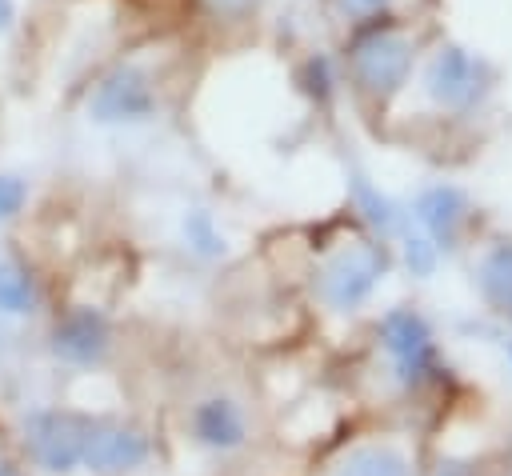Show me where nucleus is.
Returning <instances> with one entry per match:
<instances>
[{
  "mask_svg": "<svg viewBox=\"0 0 512 476\" xmlns=\"http://www.w3.org/2000/svg\"><path fill=\"white\" fill-rule=\"evenodd\" d=\"M88 416L76 412H32L24 424V448L44 472H72L84 456Z\"/></svg>",
  "mask_w": 512,
  "mask_h": 476,
  "instance_id": "1",
  "label": "nucleus"
},
{
  "mask_svg": "<svg viewBox=\"0 0 512 476\" xmlns=\"http://www.w3.org/2000/svg\"><path fill=\"white\" fill-rule=\"evenodd\" d=\"M152 108H156V88H152L148 72H140L132 64L112 68L88 96V112L100 124H132V120L152 116Z\"/></svg>",
  "mask_w": 512,
  "mask_h": 476,
  "instance_id": "2",
  "label": "nucleus"
},
{
  "mask_svg": "<svg viewBox=\"0 0 512 476\" xmlns=\"http://www.w3.org/2000/svg\"><path fill=\"white\" fill-rule=\"evenodd\" d=\"M352 68H356V80L372 96H392L408 80L412 44L400 32H368L352 48Z\"/></svg>",
  "mask_w": 512,
  "mask_h": 476,
  "instance_id": "3",
  "label": "nucleus"
},
{
  "mask_svg": "<svg viewBox=\"0 0 512 476\" xmlns=\"http://www.w3.org/2000/svg\"><path fill=\"white\" fill-rule=\"evenodd\" d=\"M148 460V436L132 424H116V420H92L88 436H84V456L80 464H88L92 472H128L140 468Z\"/></svg>",
  "mask_w": 512,
  "mask_h": 476,
  "instance_id": "4",
  "label": "nucleus"
},
{
  "mask_svg": "<svg viewBox=\"0 0 512 476\" xmlns=\"http://www.w3.org/2000/svg\"><path fill=\"white\" fill-rule=\"evenodd\" d=\"M384 272V256L372 252V248H352V252H340L324 276H320V296L332 304V308H356L360 300H368V292L376 288Z\"/></svg>",
  "mask_w": 512,
  "mask_h": 476,
  "instance_id": "5",
  "label": "nucleus"
},
{
  "mask_svg": "<svg viewBox=\"0 0 512 476\" xmlns=\"http://www.w3.org/2000/svg\"><path fill=\"white\" fill-rule=\"evenodd\" d=\"M380 340L396 356V368L408 384H416L432 368V328L412 308H396L380 320Z\"/></svg>",
  "mask_w": 512,
  "mask_h": 476,
  "instance_id": "6",
  "label": "nucleus"
},
{
  "mask_svg": "<svg viewBox=\"0 0 512 476\" xmlns=\"http://www.w3.org/2000/svg\"><path fill=\"white\" fill-rule=\"evenodd\" d=\"M108 340H112L108 320L96 308H72L52 332V352L68 364H96L104 360Z\"/></svg>",
  "mask_w": 512,
  "mask_h": 476,
  "instance_id": "7",
  "label": "nucleus"
},
{
  "mask_svg": "<svg viewBox=\"0 0 512 476\" xmlns=\"http://www.w3.org/2000/svg\"><path fill=\"white\" fill-rule=\"evenodd\" d=\"M476 88H480L476 84V64L468 60V52H460L456 44L440 48L436 60L428 64V92H432V100H440L448 108H460V104H468L476 96Z\"/></svg>",
  "mask_w": 512,
  "mask_h": 476,
  "instance_id": "8",
  "label": "nucleus"
},
{
  "mask_svg": "<svg viewBox=\"0 0 512 476\" xmlns=\"http://www.w3.org/2000/svg\"><path fill=\"white\" fill-rule=\"evenodd\" d=\"M464 216H468V200H464V192L452 188V184H436V188H428V192L416 200V220H420V224L432 232V240L444 244V248H452V240H456Z\"/></svg>",
  "mask_w": 512,
  "mask_h": 476,
  "instance_id": "9",
  "label": "nucleus"
},
{
  "mask_svg": "<svg viewBox=\"0 0 512 476\" xmlns=\"http://www.w3.org/2000/svg\"><path fill=\"white\" fill-rule=\"evenodd\" d=\"M192 432H196L200 444L224 452V448H240L248 428H244V416H240V408H236L232 400L212 396V400L196 404V412H192Z\"/></svg>",
  "mask_w": 512,
  "mask_h": 476,
  "instance_id": "10",
  "label": "nucleus"
},
{
  "mask_svg": "<svg viewBox=\"0 0 512 476\" xmlns=\"http://www.w3.org/2000/svg\"><path fill=\"white\" fill-rule=\"evenodd\" d=\"M480 288L496 308H512V244H496L480 264Z\"/></svg>",
  "mask_w": 512,
  "mask_h": 476,
  "instance_id": "11",
  "label": "nucleus"
},
{
  "mask_svg": "<svg viewBox=\"0 0 512 476\" xmlns=\"http://www.w3.org/2000/svg\"><path fill=\"white\" fill-rule=\"evenodd\" d=\"M332 476H408V464L392 448H356Z\"/></svg>",
  "mask_w": 512,
  "mask_h": 476,
  "instance_id": "12",
  "label": "nucleus"
},
{
  "mask_svg": "<svg viewBox=\"0 0 512 476\" xmlns=\"http://www.w3.org/2000/svg\"><path fill=\"white\" fill-rule=\"evenodd\" d=\"M36 308V284L28 276V268L20 264H0V312L8 316H24Z\"/></svg>",
  "mask_w": 512,
  "mask_h": 476,
  "instance_id": "13",
  "label": "nucleus"
},
{
  "mask_svg": "<svg viewBox=\"0 0 512 476\" xmlns=\"http://www.w3.org/2000/svg\"><path fill=\"white\" fill-rule=\"evenodd\" d=\"M352 192H356V204H360V212L380 228V232H392L396 228V204L388 200V196H380L360 172L352 176Z\"/></svg>",
  "mask_w": 512,
  "mask_h": 476,
  "instance_id": "14",
  "label": "nucleus"
},
{
  "mask_svg": "<svg viewBox=\"0 0 512 476\" xmlns=\"http://www.w3.org/2000/svg\"><path fill=\"white\" fill-rule=\"evenodd\" d=\"M184 236H188L192 252H200V256H224V248H228L224 236H220V228L212 224V216L204 208H196V212L184 216Z\"/></svg>",
  "mask_w": 512,
  "mask_h": 476,
  "instance_id": "15",
  "label": "nucleus"
},
{
  "mask_svg": "<svg viewBox=\"0 0 512 476\" xmlns=\"http://www.w3.org/2000/svg\"><path fill=\"white\" fill-rule=\"evenodd\" d=\"M404 260H408V268H412L416 276H428V272L436 268V244L424 240V236H408V240H404Z\"/></svg>",
  "mask_w": 512,
  "mask_h": 476,
  "instance_id": "16",
  "label": "nucleus"
},
{
  "mask_svg": "<svg viewBox=\"0 0 512 476\" xmlns=\"http://www.w3.org/2000/svg\"><path fill=\"white\" fill-rule=\"evenodd\" d=\"M24 200H28V184L12 172H0V220L16 216L24 208Z\"/></svg>",
  "mask_w": 512,
  "mask_h": 476,
  "instance_id": "17",
  "label": "nucleus"
},
{
  "mask_svg": "<svg viewBox=\"0 0 512 476\" xmlns=\"http://www.w3.org/2000/svg\"><path fill=\"white\" fill-rule=\"evenodd\" d=\"M300 80H304V92H308V96H320V100H324V96H328V84H332V80H328V60H324V56H312V60L304 64Z\"/></svg>",
  "mask_w": 512,
  "mask_h": 476,
  "instance_id": "18",
  "label": "nucleus"
},
{
  "mask_svg": "<svg viewBox=\"0 0 512 476\" xmlns=\"http://www.w3.org/2000/svg\"><path fill=\"white\" fill-rule=\"evenodd\" d=\"M16 24V0H0V36Z\"/></svg>",
  "mask_w": 512,
  "mask_h": 476,
  "instance_id": "19",
  "label": "nucleus"
},
{
  "mask_svg": "<svg viewBox=\"0 0 512 476\" xmlns=\"http://www.w3.org/2000/svg\"><path fill=\"white\" fill-rule=\"evenodd\" d=\"M436 476H476V472H472V464H440Z\"/></svg>",
  "mask_w": 512,
  "mask_h": 476,
  "instance_id": "20",
  "label": "nucleus"
},
{
  "mask_svg": "<svg viewBox=\"0 0 512 476\" xmlns=\"http://www.w3.org/2000/svg\"><path fill=\"white\" fill-rule=\"evenodd\" d=\"M348 8H356V12H376V8H384L388 0H344Z\"/></svg>",
  "mask_w": 512,
  "mask_h": 476,
  "instance_id": "21",
  "label": "nucleus"
},
{
  "mask_svg": "<svg viewBox=\"0 0 512 476\" xmlns=\"http://www.w3.org/2000/svg\"><path fill=\"white\" fill-rule=\"evenodd\" d=\"M0 476H20V472H16L12 464H0Z\"/></svg>",
  "mask_w": 512,
  "mask_h": 476,
  "instance_id": "22",
  "label": "nucleus"
},
{
  "mask_svg": "<svg viewBox=\"0 0 512 476\" xmlns=\"http://www.w3.org/2000/svg\"><path fill=\"white\" fill-rule=\"evenodd\" d=\"M508 356H512V344H508Z\"/></svg>",
  "mask_w": 512,
  "mask_h": 476,
  "instance_id": "23",
  "label": "nucleus"
}]
</instances>
